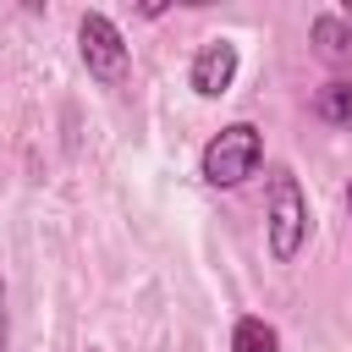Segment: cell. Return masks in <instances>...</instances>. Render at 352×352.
Segmentation results:
<instances>
[{
	"label": "cell",
	"instance_id": "6da1fadb",
	"mask_svg": "<svg viewBox=\"0 0 352 352\" xmlns=\"http://www.w3.org/2000/svg\"><path fill=\"white\" fill-rule=\"evenodd\" d=\"M308 236H314V209H308L302 182L286 165H270V176H264V242H270V258L297 264Z\"/></svg>",
	"mask_w": 352,
	"mask_h": 352
},
{
	"label": "cell",
	"instance_id": "7a4b0ae2",
	"mask_svg": "<svg viewBox=\"0 0 352 352\" xmlns=\"http://www.w3.org/2000/svg\"><path fill=\"white\" fill-rule=\"evenodd\" d=\"M258 165H264V132L253 121H226L198 154V176L209 187H242L248 176H258Z\"/></svg>",
	"mask_w": 352,
	"mask_h": 352
},
{
	"label": "cell",
	"instance_id": "3957f363",
	"mask_svg": "<svg viewBox=\"0 0 352 352\" xmlns=\"http://www.w3.org/2000/svg\"><path fill=\"white\" fill-rule=\"evenodd\" d=\"M77 55H82V66H88V77L99 88H121L126 72H132V44L116 28V16H104V11L77 16Z\"/></svg>",
	"mask_w": 352,
	"mask_h": 352
},
{
	"label": "cell",
	"instance_id": "277c9868",
	"mask_svg": "<svg viewBox=\"0 0 352 352\" xmlns=\"http://www.w3.org/2000/svg\"><path fill=\"white\" fill-rule=\"evenodd\" d=\"M236 72H242L236 38H209V44H198V55H192V66H187V88H192L198 99H220V94H231Z\"/></svg>",
	"mask_w": 352,
	"mask_h": 352
},
{
	"label": "cell",
	"instance_id": "5b68a950",
	"mask_svg": "<svg viewBox=\"0 0 352 352\" xmlns=\"http://www.w3.org/2000/svg\"><path fill=\"white\" fill-rule=\"evenodd\" d=\"M308 38L319 44V55H324L330 66H352V22H346L341 11H319L314 28H308Z\"/></svg>",
	"mask_w": 352,
	"mask_h": 352
},
{
	"label": "cell",
	"instance_id": "8992f818",
	"mask_svg": "<svg viewBox=\"0 0 352 352\" xmlns=\"http://www.w3.org/2000/svg\"><path fill=\"white\" fill-rule=\"evenodd\" d=\"M314 116L330 121V126H341V132H352V77H330V82H319V94H314Z\"/></svg>",
	"mask_w": 352,
	"mask_h": 352
},
{
	"label": "cell",
	"instance_id": "52a82bcc",
	"mask_svg": "<svg viewBox=\"0 0 352 352\" xmlns=\"http://www.w3.org/2000/svg\"><path fill=\"white\" fill-rule=\"evenodd\" d=\"M231 352H280V330L258 314H242L231 324Z\"/></svg>",
	"mask_w": 352,
	"mask_h": 352
},
{
	"label": "cell",
	"instance_id": "ba28073f",
	"mask_svg": "<svg viewBox=\"0 0 352 352\" xmlns=\"http://www.w3.org/2000/svg\"><path fill=\"white\" fill-rule=\"evenodd\" d=\"M0 352H11V308H6V275H0Z\"/></svg>",
	"mask_w": 352,
	"mask_h": 352
},
{
	"label": "cell",
	"instance_id": "9c48e42d",
	"mask_svg": "<svg viewBox=\"0 0 352 352\" xmlns=\"http://www.w3.org/2000/svg\"><path fill=\"white\" fill-rule=\"evenodd\" d=\"M341 198H346V214H352V182H346V192H341Z\"/></svg>",
	"mask_w": 352,
	"mask_h": 352
},
{
	"label": "cell",
	"instance_id": "30bf717a",
	"mask_svg": "<svg viewBox=\"0 0 352 352\" xmlns=\"http://www.w3.org/2000/svg\"><path fill=\"white\" fill-rule=\"evenodd\" d=\"M341 16H346V22H352V6H346V11H341Z\"/></svg>",
	"mask_w": 352,
	"mask_h": 352
},
{
	"label": "cell",
	"instance_id": "8fae6325",
	"mask_svg": "<svg viewBox=\"0 0 352 352\" xmlns=\"http://www.w3.org/2000/svg\"><path fill=\"white\" fill-rule=\"evenodd\" d=\"M88 352H99V346H88Z\"/></svg>",
	"mask_w": 352,
	"mask_h": 352
}]
</instances>
